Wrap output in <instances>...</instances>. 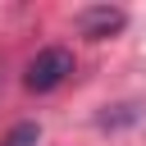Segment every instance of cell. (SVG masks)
I'll list each match as a JSON object with an SVG mask.
<instances>
[{
    "label": "cell",
    "mask_w": 146,
    "mask_h": 146,
    "mask_svg": "<svg viewBox=\"0 0 146 146\" xmlns=\"http://www.w3.org/2000/svg\"><path fill=\"white\" fill-rule=\"evenodd\" d=\"M123 23H128V14L114 9V5H87V9H78V18H73V27H78L82 36H91V41H105V36L123 32Z\"/></svg>",
    "instance_id": "7a4b0ae2"
},
{
    "label": "cell",
    "mask_w": 146,
    "mask_h": 146,
    "mask_svg": "<svg viewBox=\"0 0 146 146\" xmlns=\"http://www.w3.org/2000/svg\"><path fill=\"white\" fill-rule=\"evenodd\" d=\"M73 73V55L64 50V46H46V50H36V59L27 64V91H55L64 78Z\"/></svg>",
    "instance_id": "6da1fadb"
},
{
    "label": "cell",
    "mask_w": 146,
    "mask_h": 146,
    "mask_svg": "<svg viewBox=\"0 0 146 146\" xmlns=\"http://www.w3.org/2000/svg\"><path fill=\"white\" fill-rule=\"evenodd\" d=\"M36 141H41V128H36V123H18L0 146H36Z\"/></svg>",
    "instance_id": "3957f363"
}]
</instances>
